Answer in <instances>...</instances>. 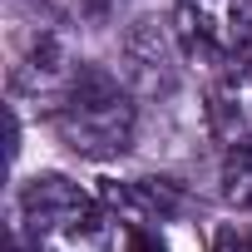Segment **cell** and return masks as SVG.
Returning a JSON list of instances; mask_svg holds the SVG:
<instances>
[{
	"mask_svg": "<svg viewBox=\"0 0 252 252\" xmlns=\"http://www.w3.org/2000/svg\"><path fill=\"white\" fill-rule=\"evenodd\" d=\"M50 124L69 154L79 158H119L139 134V104L134 89L119 74L99 69V64H79L74 79L60 89V99L50 104Z\"/></svg>",
	"mask_w": 252,
	"mask_h": 252,
	"instance_id": "obj_1",
	"label": "cell"
},
{
	"mask_svg": "<svg viewBox=\"0 0 252 252\" xmlns=\"http://www.w3.org/2000/svg\"><path fill=\"white\" fill-rule=\"evenodd\" d=\"M20 242L30 252H109L114 218L79 183L45 173L20 198Z\"/></svg>",
	"mask_w": 252,
	"mask_h": 252,
	"instance_id": "obj_2",
	"label": "cell"
},
{
	"mask_svg": "<svg viewBox=\"0 0 252 252\" xmlns=\"http://www.w3.org/2000/svg\"><path fill=\"white\" fill-rule=\"evenodd\" d=\"M173 30L183 55L222 74L252 64V0H178Z\"/></svg>",
	"mask_w": 252,
	"mask_h": 252,
	"instance_id": "obj_3",
	"label": "cell"
},
{
	"mask_svg": "<svg viewBox=\"0 0 252 252\" xmlns=\"http://www.w3.org/2000/svg\"><path fill=\"white\" fill-rule=\"evenodd\" d=\"M119 55H124V84H129L139 99H168L183 79V45H178V30L158 15H139L124 25V40H119Z\"/></svg>",
	"mask_w": 252,
	"mask_h": 252,
	"instance_id": "obj_4",
	"label": "cell"
},
{
	"mask_svg": "<svg viewBox=\"0 0 252 252\" xmlns=\"http://www.w3.org/2000/svg\"><path fill=\"white\" fill-rule=\"evenodd\" d=\"M208 124L218 144L237 149V144H252V64L247 69H227L213 94H208Z\"/></svg>",
	"mask_w": 252,
	"mask_h": 252,
	"instance_id": "obj_5",
	"label": "cell"
},
{
	"mask_svg": "<svg viewBox=\"0 0 252 252\" xmlns=\"http://www.w3.org/2000/svg\"><path fill=\"white\" fill-rule=\"evenodd\" d=\"M129 252H168L154 227H129Z\"/></svg>",
	"mask_w": 252,
	"mask_h": 252,
	"instance_id": "obj_6",
	"label": "cell"
},
{
	"mask_svg": "<svg viewBox=\"0 0 252 252\" xmlns=\"http://www.w3.org/2000/svg\"><path fill=\"white\" fill-rule=\"evenodd\" d=\"M79 5H84V15H94V20H104L114 5H119V0H79Z\"/></svg>",
	"mask_w": 252,
	"mask_h": 252,
	"instance_id": "obj_7",
	"label": "cell"
},
{
	"mask_svg": "<svg viewBox=\"0 0 252 252\" xmlns=\"http://www.w3.org/2000/svg\"><path fill=\"white\" fill-rule=\"evenodd\" d=\"M247 252H252V237H247Z\"/></svg>",
	"mask_w": 252,
	"mask_h": 252,
	"instance_id": "obj_8",
	"label": "cell"
}]
</instances>
